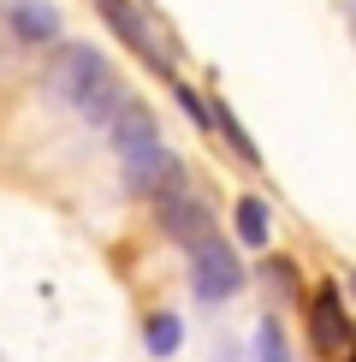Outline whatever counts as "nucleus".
I'll list each match as a JSON object with an SVG mask.
<instances>
[{
	"instance_id": "obj_5",
	"label": "nucleus",
	"mask_w": 356,
	"mask_h": 362,
	"mask_svg": "<svg viewBox=\"0 0 356 362\" xmlns=\"http://www.w3.org/2000/svg\"><path fill=\"white\" fill-rule=\"evenodd\" d=\"M95 6H101V18H107V30H113V36L125 42V48L137 54V59H143V66H155V71H172V59L160 54L155 30H148V18H143L137 6H131V0H95Z\"/></svg>"
},
{
	"instance_id": "obj_14",
	"label": "nucleus",
	"mask_w": 356,
	"mask_h": 362,
	"mask_svg": "<svg viewBox=\"0 0 356 362\" xmlns=\"http://www.w3.org/2000/svg\"><path fill=\"white\" fill-rule=\"evenodd\" d=\"M350 291H356V279H350Z\"/></svg>"
},
{
	"instance_id": "obj_1",
	"label": "nucleus",
	"mask_w": 356,
	"mask_h": 362,
	"mask_svg": "<svg viewBox=\"0 0 356 362\" xmlns=\"http://www.w3.org/2000/svg\"><path fill=\"white\" fill-rule=\"evenodd\" d=\"M54 95L59 101H71L89 125H113L119 113L131 107V89L113 78V66L101 59L89 42H71V48H59V59H54Z\"/></svg>"
},
{
	"instance_id": "obj_8",
	"label": "nucleus",
	"mask_w": 356,
	"mask_h": 362,
	"mask_svg": "<svg viewBox=\"0 0 356 362\" xmlns=\"http://www.w3.org/2000/svg\"><path fill=\"white\" fill-rule=\"evenodd\" d=\"M107 137H113V148H119V160H131V155H143V148H155L160 131H155V113H148L143 101H131V107L107 125Z\"/></svg>"
},
{
	"instance_id": "obj_10",
	"label": "nucleus",
	"mask_w": 356,
	"mask_h": 362,
	"mask_svg": "<svg viewBox=\"0 0 356 362\" xmlns=\"http://www.w3.org/2000/svg\"><path fill=\"white\" fill-rule=\"evenodd\" d=\"M143 339H148V351H155V356H172L178 344H184V327H178V315H148Z\"/></svg>"
},
{
	"instance_id": "obj_3",
	"label": "nucleus",
	"mask_w": 356,
	"mask_h": 362,
	"mask_svg": "<svg viewBox=\"0 0 356 362\" xmlns=\"http://www.w3.org/2000/svg\"><path fill=\"white\" fill-rule=\"evenodd\" d=\"M309 344H315L326 362H338V356L356 351V327H350V315H345L338 285H321V291L309 297Z\"/></svg>"
},
{
	"instance_id": "obj_12",
	"label": "nucleus",
	"mask_w": 356,
	"mask_h": 362,
	"mask_svg": "<svg viewBox=\"0 0 356 362\" xmlns=\"http://www.w3.org/2000/svg\"><path fill=\"white\" fill-rule=\"evenodd\" d=\"M178 107H184L190 119H196V125H202V131H214V101H202V95H196V89H184V83H178Z\"/></svg>"
},
{
	"instance_id": "obj_2",
	"label": "nucleus",
	"mask_w": 356,
	"mask_h": 362,
	"mask_svg": "<svg viewBox=\"0 0 356 362\" xmlns=\"http://www.w3.org/2000/svg\"><path fill=\"white\" fill-rule=\"evenodd\" d=\"M190 291H196L202 303H226V297L244 291V262L232 255V244L208 238V244L190 250Z\"/></svg>"
},
{
	"instance_id": "obj_4",
	"label": "nucleus",
	"mask_w": 356,
	"mask_h": 362,
	"mask_svg": "<svg viewBox=\"0 0 356 362\" xmlns=\"http://www.w3.org/2000/svg\"><path fill=\"white\" fill-rule=\"evenodd\" d=\"M155 220H160V232H167L172 244H184V250H196V244H208V238H214L208 202H202V196H190V185L160 190V196H155Z\"/></svg>"
},
{
	"instance_id": "obj_6",
	"label": "nucleus",
	"mask_w": 356,
	"mask_h": 362,
	"mask_svg": "<svg viewBox=\"0 0 356 362\" xmlns=\"http://www.w3.org/2000/svg\"><path fill=\"white\" fill-rule=\"evenodd\" d=\"M125 185H131V196H148V202H155L160 190L184 185V167L172 160V148H167V143H155V148H143V155H131V160H125Z\"/></svg>"
},
{
	"instance_id": "obj_11",
	"label": "nucleus",
	"mask_w": 356,
	"mask_h": 362,
	"mask_svg": "<svg viewBox=\"0 0 356 362\" xmlns=\"http://www.w3.org/2000/svg\"><path fill=\"white\" fill-rule=\"evenodd\" d=\"M256 351H261V362H291V351H285V333H279V321H261Z\"/></svg>"
},
{
	"instance_id": "obj_9",
	"label": "nucleus",
	"mask_w": 356,
	"mask_h": 362,
	"mask_svg": "<svg viewBox=\"0 0 356 362\" xmlns=\"http://www.w3.org/2000/svg\"><path fill=\"white\" fill-rule=\"evenodd\" d=\"M232 220H237V238H244L249 250H261L267 232H273V220H267V202H261V196H244V202L232 208Z\"/></svg>"
},
{
	"instance_id": "obj_13",
	"label": "nucleus",
	"mask_w": 356,
	"mask_h": 362,
	"mask_svg": "<svg viewBox=\"0 0 356 362\" xmlns=\"http://www.w3.org/2000/svg\"><path fill=\"white\" fill-rule=\"evenodd\" d=\"M261 279L273 285L279 297H291V285H297V274H291V262H267V267H261Z\"/></svg>"
},
{
	"instance_id": "obj_7",
	"label": "nucleus",
	"mask_w": 356,
	"mask_h": 362,
	"mask_svg": "<svg viewBox=\"0 0 356 362\" xmlns=\"http://www.w3.org/2000/svg\"><path fill=\"white\" fill-rule=\"evenodd\" d=\"M6 24H12V36H18V42H30V48L59 42V6H48V0H12Z\"/></svg>"
}]
</instances>
